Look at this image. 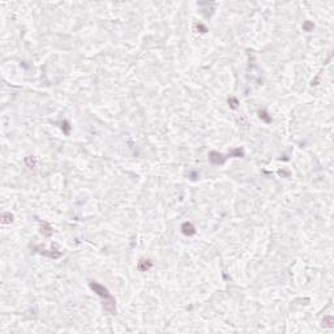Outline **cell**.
Here are the masks:
<instances>
[{"instance_id":"obj_1","label":"cell","mask_w":334,"mask_h":334,"mask_svg":"<svg viewBox=\"0 0 334 334\" xmlns=\"http://www.w3.org/2000/svg\"><path fill=\"white\" fill-rule=\"evenodd\" d=\"M90 287L94 290V292H97V294H98L99 296H102L103 299H108V297H111V295L108 294L107 289L103 287L102 285H99V283H97V282H90Z\"/></svg>"},{"instance_id":"obj_2","label":"cell","mask_w":334,"mask_h":334,"mask_svg":"<svg viewBox=\"0 0 334 334\" xmlns=\"http://www.w3.org/2000/svg\"><path fill=\"white\" fill-rule=\"evenodd\" d=\"M181 231H183V234L187 235V236L195 235V234H196V229H195V226H193L191 222H185V223L181 224Z\"/></svg>"},{"instance_id":"obj_3","label":"cell","mask_w":334,"mask_h":334,"mask_svg":"<svg viewBox=\"0 0 334 334\" xmlns=\"http://www.w3.org/2000/svg\"><path fill=\"white\" fill-rule=\"evenodd\" d=\"M209 159L215 164H221L224 162V157L222 156V154L217 153V151H212V153L209 154Z\"/></svg>"},{"instance_id":"obj_4","label":"cell","mask_w":334,"mask_h":334,"mask_svg":"<svg viewBox=\"0 0 334 334\" xmlns=\"http://www.w3.org/2000/svg\"><path fill=\"white\" fill-rule=\"evenodd\" d=\"M139 269L141 270V272H146V270H149L151 266H153V262L150 260H140L139 261Z\"/></svg>"},{"instance_id":"obj_5","label":"cell","mask_w":334,"mask_h":334,"mask_svg":"<svg viewBox=\"0 0 334 334\" xmlns=\"http://www.w3.org/2000/svg\"><path fill=\"white\" fill-rule=\"evenodd\" d=\"M333 323H334V320L331 316H326L323 320V325L326 326V328H333Z\"/></svg>"},{"instance_id":"obj_6","label":"cell","mask_w":334,"mask_h":334,"mask_svg":"<svg viewBox=\"0 0 334 334\" xmlns=\"http://www.w3.org/2000/svg\"><path fill=\"white\" fill-rule=\"evenodd\" d=\"M43 226H45V227H43V229L41 230V231H42L43 234H45V235H47V236L52 235V229H51V226H50L48 223H46V222L43 223Z\"/></svg>"},{"instance_id":"obj_7","label":"cell","mask_w":334,"mask_h":334,"mask_svg":"<svg viewBox=\"0 0 334 334\" xmlns=\"http://www.w3.org/2000/svg\"><path fill=\"white\" fill-rule=\"evenodd\" d=\"M26 163H28L29 167H34L35 166V158L33 156L28 157V158H26Z\"/></svg>"},{"instance_id":"obj_8","label":"cell","mask_w":334,"mask_h":334,"mask_svg":"<svg viewBox=\"0 0 334 334\" xmlns=\"http://www.w3.org/2000/svg\"><path fill=\"white\" fill-rule=\"evenodd\" d=\"M258 114H260V118H262L265 122H272V118H269V116H268V114H266L265 111H260Z\"/></svg>"},{"instance_id":"obj_9","label":"cell","mask_w":334,"mask_h":334,"mask_svg":"<svg viewBox=\"0 0 334 334\" xmlns=\"http://www.w3.org/2000/svg\"><path fill=\"white\" fill-rule=\"evenodd\" d=\"M230 156H235V157H243V151H241L240 149H235V150H232L231 154Z\"/></svg>"},{"instance_id":"obj_10","label":"cell","mask_w":334,"mask_h":334,"mask_svg":"<svg viewBox=\"0 0 334 334\" xmlns=\"http://www.w3.org/2000/svg\"><path fill=\"white\" fill-rule=\"evenodd\" d=\"M229 103H231V107L232 108H236L238 107V101L235 98H230L229 99Z\"/></svg>"},{"instance_id":"obj_11","label":"cell","mask_w":334,"mask_h":334,"mask_svg":"<svg viewBox=\"0 0 334 334\" xmlns=\"http://www.w3.org/2000/svg\"><path fill=\"white\" fill-rule=\"evenodd\" d=\"M304 29H306L307 31H309L311 29H313V24H311V22H306V24H304Z\"/></svg>"}]
</instances>
